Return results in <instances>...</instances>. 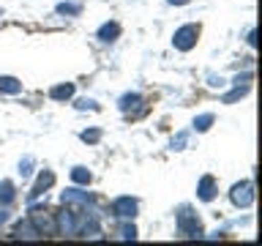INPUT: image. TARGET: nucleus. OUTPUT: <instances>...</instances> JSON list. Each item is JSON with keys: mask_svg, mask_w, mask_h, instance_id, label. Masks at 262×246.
<instances>
[{"mask_svg": "<svg viewBox=\"0 0 262 246\" xmlns=\"http://www.w3.org/2000/svg\"><path fill=\"white\" fill-rule=\"evenodd\" d=\"M30 221H33V227L38 230V235H55L57 233V219L52 216V213H47V211H33V216H30Z\"/></svg>", "mask_w": 262, "mask_h": 246, "instance_id": "1", "label": "nucleus"}, {"mask_svg": "<svg viewBox=\"0 0 262 246\" xmlns=\"http://www.w3.org/2000/svg\"><path fill=\"white\" fill-rule=\"evenodd\" d=\"M178 227H180V233L188 235V238H196L202 233L200 230V219H196V213H191L188 208H183L178 213Z\"/></svg>", "mask_w": 262, "mask_h": 246, "instance_id": "2", "label": "nucleus"}, {"mask_svg": "<svg viewBox=\"0 0 262 246\" xmlns=\"http://www.w3.org/2000/svg\"><path fill=\"white\" fill-rule=\"evenodd\" d=\"M229 200H232V205H237V208H249V205L254 202V186L249 183V180L237 183L232 192H229Z\"/></svg>", "mask_w": 262, "mask_h": 246, "instance_id": "3", "label": "nucleus"}, {"mask_svg": "<svg viewBox=\"0 0 262 246\" xmlns=\"http://www.w3.org/2000/svg\"><path fill=\"white\" fill-rule=\"evenodd\" d=\"M196 36H200V28L196 25H186V28H180L178 33H175V47L178 49H183V52H188L194 44H196Z\"/></svg>", "mask_w": 262, "mask_h": 246, "instance_id": "4", "label": "nucleus"}, {"mask_svg": "<svg viewBox=\"0 0 262 246\" xmlns=\"http://www.w3.org/2000/svg\"><path fill=\"white\" fill-rule=\"evenodd\" d=\"M112 213L120 219H134L137 216V200H131V197H118V200L112 202Z\"/></svg>", "mask_w": 262, "mask_h": 246, "instance_id": "5", "label": "nucleus"}, {"mask_svg": "<svg viewBox=\"0 0 262 246\" xmlns=\"http://www.w3.org/2000/svg\"><path fill=\"white\" fill-rule=\"evenodd\" d=\"M57 230H63L66 235H74V233H79V219H77V213L66 208L60 216H57Z\"/></svg>", "mask_w": 262, "mask_h": 246, "instance_id": "6", "label": "nucleus"}, {"mask_svg": "<svg viewBox=\"0 0 262 246\" xmlns=\"http://www.w3.org/2000/svg\"><path fill=\"white\" fill-rule=\"evenodd\" d=\"M60 200H63V205H88V202H90V197H88V192H79V189H69V192H63V194H60Z\"/></svg>", "mask_w": 262, "mask_h": 246, "instance_id": "7", "label": "nucleus"}, {"mask_svg": "<svg viewBox=\"0 0 262 246\" xmlns=\"http://www.w3.org/2000/svg\"><path fill=\"white\" fill-rule=\"evenodd\" d=\"M52 183H55V175H52V172H41L38 180H36V186H33V192H30V200H36V197H41V194H44V192H47V189L52 186Z\"/></svg>", "mask_w": 262, "mask_h": 246, "instance_id": "8", "label": "nucleus"}, {"mask_svg": "<svg viewBox=\"0 0 262 246\" xmlns=\"http://www.w3.org/2000/svg\"><path fill=\"white\" fill-rule=\"evenodd\" d=\"M196 194H200V200H205V202H210L213 197H216V183H213L210 175H205V178L200 180V189H196Z\"/></svg>", "mask_w": 262, "mask_h": 246, "instance_id": "9", "label": "nucleus"}, {"mask_svg": "<svg viewBox=\"0 0 262 246\" xmlns=\"http://www.w3.org/2000/svg\"><path fill=\"white\" fill-rule=\"evenodd\" d=\"M49 96H52L55 101H66V98L74 96V85H57V88L49 90Z\"/></svg>", "mask_w": 262, "mask_h": 246, "instance_id": "10", "label": "nucleus"}, {"mask_svg": "<svg viewBox=\"0 0 262 246\" xmlns=\"http://www.w3.org/2000/svg\"><path fill=\"white\" fill-rule=\"evenodd\" d=\"M16 238H25V241H30V238H38V230L33 227V221H22V224L16 227Z\"/></svg>", "mask_w": 262, "mask_h": 246, "instance_id": "11", "label": "nucleus"}, {"mask_svg": "<svg viewBox=\"0 0 262 246\" xmlns=\"http://www.w3.org/2000/svg\"><path fill=\"white\" fill-rule=\"evenodd\" d=\"M118 36H120V28H118V25H115V22L104 25V28L98 30V38H101V41H115Z\"/></svg>", "mask_w": 262, "mask_h": 246, "instance_id": "12", "label": "nucleus"}, {"mask_svg": "<svg viewBox=\"0 0 262 246\" xmlns=\"http://www.w3.org/2000/svg\"><path fill=\"white\" fill-rule=\"evenodd\" d=\"M0 90H3V93H19L22 82H16L14 77H0Z\"/></svg>", "mask_w": 262, "mask_h": 246, "instance_id": "13", "label": "nucleus"}, {"mask_svg": "<svg viewBox=\"0 0 262 246\" xmlns=\"http://www.w3.org/2000/svg\"><path fill=\"white\" fill-rule=\"evenodd\" d=\"M71 180H74V183L88 186V183H90V172H88L85 167H74V170H71Z\"/></svg>", "mask_w": 262, "mask_h": 246, "instance_id": "14", "label": "nucleus"}, {"mask_svg": "<svg viewBox=\"0 0 262 246\" xmlns=\"http://www.w3.org/2000/svg\"><path fill=\"white\" fill-rule=\"evenodd\" d=\"M11 200H14V186L8 180H3L0 183V202H11Z\"/></svg>", "mask_w": 262, "mask_h": 246, "instance_id": "15", "label": "nucleus"}, {"mask_svg": "<svg viewBox=\"0 0 262 246\" xmlns=\"http://www.w3.org/2000/svg\"><path fill=\"white\" fill-rule=\"evenodd\" d=\"M210 123H213V115H200V118L194 120V129H196V131H208Z\"/></svg>", "mask_w": 262, "mask_h": 246, "instance_id": "16", "label": "nucleus"}, {"mask_svg": "<svg viewBox=\"0 0 262 246\" xmlns=\"http://www.w3.org/2000/svg\"><path fill=\"white\" fill-rule=\"evenodd\" d=\"M82 6L79 3H60L57 6V14H79Z\"/></svg>", "mask_w": 262, "mask_h": 246, "instance_id": "17", "label": "nucleus"}, {"mask_svg": "<svg viewBox=\"0 0 262 246\" xmlns=\"http://www.w3.org/2000/svg\"><path fill=\"white\" fill-rule=\"evenodd\" d=\"M139 101H142V98H139L137 93H131V96H123V98H120V110L126 112L128 107H134V104H139Z\"/></svg>", "mask_w": 262, "mask_h": 246, "instance_id": "18", "label": "nucleus"}, {"mask_svg": "<svg viewBox=\"0 0 262 246\" xmlns=\"http://www.w3.org/2000/svg\"><path fill=\"white\" fill-rule=\"evenodd\" d=\"M98 139H101V131L98 129H90V131H82V142H98Z\"/></svg>", "mask_w": 262, "mask_h": 246, "instance_id": "19", "label": "nucleus"}, {"mask_svg": "<svg viewBox=\"0 0 262 246\" xmlns=\"http://www.w3.org/2000/svg\"><path fill=\"white\" fill-rule=\"evenodd\" d=\"M188 142V134H178L172 139V151H183V145Z\"/></svg>", "mask_w": 262, "mask_h": 246, "instance_id": "20", "label": "nucleus"}, {"mask_svg": "<svg viewBox=\"0 0 262 246\" xmlns=\"http://www.w3.org/2000/svg\"><path fill=\"white\" fill-rule=\"evenodd\" d=\"M120 238H123V241H134V238H137V230H134V227H120Z\"/></svg>", "mask_w": 262, "mask_h": 246, "instance_id": "21", "label": "nucleus"}, {"mask_svg": "<svg viewBox=\"0 0 262 246\" xmlns=\"http://www.w3.org/2000/svg\"><path fill=\"white\" fill-rule=\"evenodd\" d=\"M30 167H33V159H30V156H28V159H25V161L19 164V172H22V178H28V175H30V172H33Z\"/></svg>", "mask_w": 262, "mask_h": 246, "instance_id": "22", "label": "nucleus"}, {"mask_svg": "<svg viewBox=\"0 0 262 246\" xmlns=\"http://www.w3.org/2000/svg\"><path fill=\"white\" fill-rule=\"evenodd\" d=\"M77 107H79V110H96V104H93V101H88V98H82Z\"/></svg>", "mask_w": 262, "mask_h": 246, "instance_id": "23", "label": "nucleus"}, {"mask_svg": "<svg viewBox=\"0 0 262 246\" xmlns=\"http://www.w3.org/2000/svg\"><path fill=\"white\" fill-rule=\"evenodd\" d=\"M6 221H8V211L0 208V224H6Z\"/></svg>", "mask_w": 262, "mask_h": 246, "instance_id": "24", "label": "nucleus"}, {"mask_svg": "<svg viewBox=\"0 0 262 246\" xmlns=\"http://www.w3.org/2000/svg\"><path fill=\"white\" fill-rule=\"evenodd\" d=\"M172 6H183V3H188V0H169Z\"/></svg>", "mask_w": 262, "mask_h": 246, "instance_id": "25", "label": "nucleus"}]
</instances>
